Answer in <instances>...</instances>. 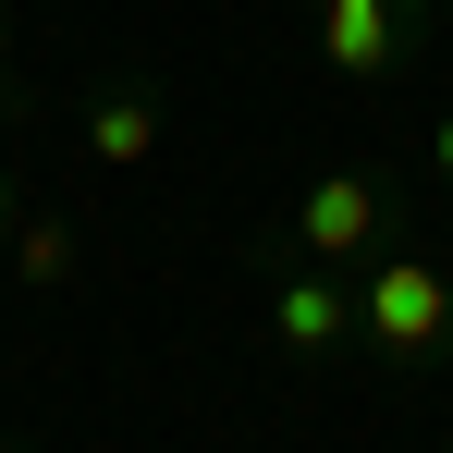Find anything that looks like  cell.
<instances>
[{"mask_svg": "<svg viewBox=\"0 0 453 453\" xmlns=\"http://www.w3.org/2000/svg\"><path fill=\"white\" fill-rule=\"evenodd\" d=\"M356 356L368 368H453V270L429 245L356 257Z\"/></svg>", "mask_w": 453, "mask_h": 453, "instance_id": "6da1fadb", "label": "cell"}, {"mask_svg": "<svg viewBox=\"0 0 453 453\" xmlns=\"http://www.w3.org/2000/svg\"><path fill=\"white\" fill-rule=\"evenodd\" d=\"M257 331L295 368H343L356 356V270H319L295 245H257Z\"/></svg>", "mask_w": 453, "mask_h": 453, "instance_id": "7a4b0ae2", "label": "cell"}, {"mask_svg": "<svg viewBox=\"0 0 453 453\" xmlns=\"http://www.w3.org/2000/svg\"><path fill=\"white\" fill-rule=\"evenodd\" d=\"M392 209H404V172H380V159H343V172H319L295 209H282V245L319 257V270H356L392 245Z\"/></svg>", "mask_w": 453, "mask_h": 453, "instance_id": "3957f363", "label": "cell"}, {"mask_svg": "<svg viewBox=\"0 0 453 453\" xmlns=\"http://www.w3.org/2000/svg\"><path fill=\"white\" fill-rule=\"evenodd\" d=\"M429 37H441V0H319V74L356 98L404 86Z\"/></svg>", "mask_w": 453, "mask_h": 453, "instance_id": "277c9868", "label": "cell"}, {"mask_svg": "<svg viewBox=\"0 0 453 453\" xmlns=\"http://www.w3.org/2000/svg\"><path fill=\"white\" fill-rule=\"evenodd\" d=\"M159 135H172V111H159V74H135V62L98 74V86L74 98V148L98 159V172H148Z\"/></svg>", "mask_w": 453, "mask_h": 453, "instance_id": "5b68a950", "label": "cell"}, {"mask_svg": "<svg viewBox=\"0 0 453 453\" xmlns=\"http://www.w3.org/2000/svg\"><path fill=\"white\" fill-rule=\"evenodd\" d=\"M74 282H86V221L62 209V196H25V209H12V245H0V295L62 306Z\"/></svg>", "mask_w": 453, "mask_h": 453, "instance_id": "8992f818", "label": "cell"}, {"mask_svg": "<svg viewBox=\"0 0 453 453\" xmlns=\"http://www.w3.org/2000/svg\"><path fill=\"white\" fill-rule=\"evenodd\" d=\"M0 111H25V12L0 0Z\"/></svg>", "mask_w": 453, "mask_h": 453, "instance_id": "52a82bcc", "label": "cell"}, {"mask_svg": "<svg viewBox=\"0 0 453 453\" xmlns=\"http://www.w3.org/2000/svg\"><path fill=\"white\" fill-rule=\"evenodd\" d=\"M429 196H453V111L429 123Z\"/></svg>", "mask_w": 453, "mask_h": 453, "instance_id": "ba28073f", "label": "cell"}, {"mask_svg": "<svg viewBox=\"0 0 453 453\" xmlns=\"http://www.w3.org/2000/svg\"><path fill=\"white\" fill-rule=\"evenodd\" d=\"M12 209H25V184H12V159H0V245H12Z\"/></svg>", "mask_w": 453, "mask_h": 453, "instance_id": "9c48e42d", "label": "cell"}]
</instances>
